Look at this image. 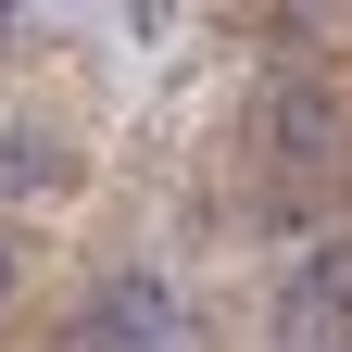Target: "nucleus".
Segmentation results:
<instances>
[{"label": "nucleus", "mask_w": 352, "mask_h": 352, "mask_svg": "<svg viewBox=\"0 0 352 352\" xmlns=\"http://www.w3.org/2000/svg\"><path fill=\"white\" fill-rule=\"evenodd\" d=\"M340 139H352V101H340L327 76H289L277 101H264V151H277V164L315 176V164H340Z\"/></svg>", "instance_id": "obj_3"}, {"label": "nucleus", "mask_w": 352, "mask_h": 352, "mask_svg": "<svg viewBox=\"0 0 352 352\" xmlns=\"http://www.w3.org/2000/svg\"><path fill=\"white\" fill-rule=\"evenodd\" d=\"M76 352H189V302H176V277H151V264L101 277L88 315H76Z\"/></svg>", "instance_id": "obj_1"}, {"label": "nucleus", "mask_w": 352, "mask_h": 352, "mask_svg": "<svg viewBox=\"0 0 352 352\" xmlns=\"http://www.w3.org/2000/svg\"><path fill=\"white\" fill-rule=\"evenodd\" d=\"M13 289H25V252H13V239H0V315H13Z\"/></svg>", "instance_id": "obj_5"}, {"label": "nucleus", "mask_w": 352, "mask_h": 352, "mask_svg": "<svg viewBox=\"0 0 352 352\" xmlns=\"http://www.w3.org/2000/svg\"><path fill=\"white\" fill-rule=\"evenodd\" d=\"M38 189H63V151L38 126H0V201H38Z\"/></svg>", "instance_id": "obj_4"}, {"label": "nucleus", "mask_w": 352, "mask_h": 352, "mask_svg": "<svg viewBox=\"0 0 352 352\" xmlns=\"http://www.w3.org/2000/svg\"><path fill=\"white\" fill-rule=\"evenodd\" d=\"M277 340H289V352H340V340H352V239H340V227L302 252V277L277 289Z\"/></svg>", "instance_id": "obj_2"}]
</instances>
